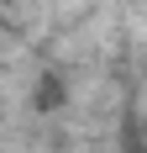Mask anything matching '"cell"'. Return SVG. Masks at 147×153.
<instances>
[{
	"label": "cell",
	"mask_w": 147,
	"mask_h": 153,
	"mask_svg": "<svg viewBox=\"0 0 147 153\" xmlns=\"http://www.w3.org/2000/svg\"><path fill=\"white\" fill-rule=\"evenodd\" d=\"M58 100H63V95H58V79H42V95H37V106H42V111H53Z\"/></svg>",
	"instance_id": "cell-1"
}]
</instances>
